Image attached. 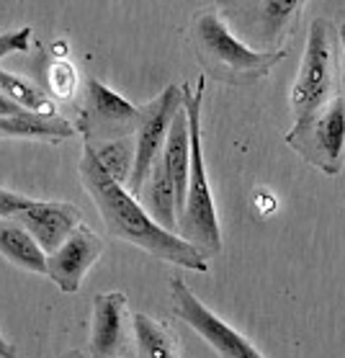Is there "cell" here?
<instances>
[{
	"mask_svg": "<svg viewBox=\"0 0 345 358\" xmlns=\"http://www.w3.org/2000/svg\"><path fill=\"white\" fill-rule=\"evenodd\" d=\"M80 180L85 194L96 203L111 237H119L157 261L172 263L178 268L198 271V273L209 271V258L204 252L193 248L189 240H183L178 232H170L163 224H157L147 209L142 206L140 196H134L124 183L111 178V173L98 163V157L88 142L82 145Z\"/></svg>",
	"mask_w": 345,
	"mask_h": 358,
	"instance_id": "obj_1",
	"label": "cell"
},
{
	"mask_svg": "<svg viewBox=\"0 0 345 358\" xmlns=\"http://www.w3.org/2000/svg\"><path fill=\"white\" fill-rule=\"evenodd\" d=\"M189 47L206 78L224 85H253L268 78L286 57L281 52H258L232 31L214 6L193 13L189 24Z\"/></svg>",
	"mask_w": 345,
	"mask_h": 358,
	"instance_id": "obj_2",
	"label": "cell"
},
{
	"mask_svg": "<svg viewBox=\"0 0 345 358\" xmlns=\"http://www.w3.org/2000/svg\"><path fill=\"white\" fill-rule=\"evenodd\" d=\"M204 78H198L196 85H183V106L189 114L191 124V173H189V191L186 203L178 217V235L189 240L193 248L204 252L206 258H214L222 252V229L216 220L212 186L206 176L204 160V142H201V103H204Z\"/></svg>",
	"mask_w": 345,
	"mask_h": 358,
	"instance_id": "obj_3",
	"label": "cell"
},
{
	"mask_svg": "<svg viewBox=\"0 0 345 358\" xmlns=\"http://www.w3.org/2000/svg\"><path fill=\"white\" fill-rule=\"evenodd\" d=\"M340 36L328 18H314L307 31L304 57L291 88L294 122H307L343 93V67L337 65Z\"/></svg>",
	"mask_w": 345,
	"mask_h": 358,
	"instance_id": "obj_4",
	"label": "cell"
},
{
	"mask_svg": "<svg viewBox=\"0 0 345 358\" xmlns=\"http://www.w3.org/2000/svg\"><path fill=\"white\" fill-rule=\"evenodd\" d=\"M307 0H214L232 31L258 52H281Z\"/></svg>",
	"mask_w": 345,
	"mask_h": 358,
	"instance_id": "obj_5",
	"label": "cell"
},
{
	"mask_svg": "<svg viewBox=\"0 0 345 358\" xmlns=\"http://www.w3.org/2000/svg\"><path fill=\"white\" fill-rule=\"evenodd\" d=\"M145 106L122 98L98 78H85L80 96L75 98L73 124L78 134L91 145L116 137H129L137 131Z\"/></svg>",
	"mask_w": 345,
	"mask_h": 358,
	"instance_id": "obj_6",
	"label": "cell"
},
{
	"mask_svg": "<svg viewBox=\"0 0 345 358\" xmlns=\"http://www.w3.org/2000/svg\"><path fill=\"white\" fill-rule=\"evenodd\" d=\"M284 142L312 168L325 176H337L343 171L345 152V93L312 119L294 122V129L284 137Z\"/></svg>",
	"mask_w": 345,
	"mask_h": 358,
	"instance_id": "obj_7",
	"label": "cell"
},
{
	"mask_svg": "<svg viewBox=\"0 0 345 358\" xmlns=\"http://www.w3.org/2000/svg\"><path fill=\"white\" fill-rule=\"evenodd\" d=\"M170 299L172 315L183 320L198 338H204L206 345L219 358H265L245 335L227 325L219 315H214L181 276L170 278Z\"/></svg>",
	"mask_w": 345,
	"mask_h": 358,
	"instance_id": "obj_8",
	"label": "cell"
},
{
	"mask_svg": "<svg viewBox=\"0 0 345 358\" xmlns=\"http://www.w3.org/2000/svg\"><path fill=\"white\" fill-rule=\"evenodd\" d=\"M183 108V85H168V88L160 93L157 98H152L149 103H145V114H142V122L134 131V168L132 176H129V183L126 188L132 191L134 196H140L145 180H147L152 165L160 160L163 155V147L168 142V134H170V127L175 122V116L181 114Z\"/></svg>",
	"mask_w": 345,
	"mask_h": 358,
	"instance_id": "obj_9",
	"label": "cell"
},
{
	"mask_svg": "<svg viewBox=\"0 0 345 358\" xmlns=\"http://www.w3.org/2000/svg\"><path fill=\"white\" fill-rule=\"evenodd\" d=\"M132 338V312L124 292H101L93 299L88 348L91 358H124Z\"/></svg>",
	"mask_w": 345,
	"mask_h": 358,
	"instance_id": "obj_10",
	"label": "cell"
},
{
	"mask_svg": "<svg viewBox=\"0 0 345 358\" xmlns=\"http://www.w3.org/2000/svg\"><path fill=\"white\" fill-rule=\"evenodd\" d=\"M103 255V240L93 229L78 227L57 250L47 258V276L57 284L59 292L75 294L80 292L85 273L98 263Z\"/></svg>",
	"mask_w": 345,
	"mask_h": 358,
	"instance_id": "obj_11",
	"label": "cell"
},
{
	"mask_svg": "<svg viewBox=\"0 0 345 358\" xmlns=\"http://www.w3.org/2000/svg\"><path fill=\"white\" fill-rule=\"evenodd\" d=\"M13 220L21 222L36 237L41 250L50 255L73 235L75 229L80 227L82 212L70 201H36L34 199L31 206L18 212Z\"/></svg>",
	"mask_w": 345,
	"mask_h": 358,
	"instance_id": "obj_12",
	"label": "cell"
},
{
	"mask_svg": "<svg viewBox=\"0 0 345 358\" xmlns=\"http://www.w3.org/2000/svg\"><path fill=\"white\" fill-rule=\"evenodd\" d=\"M78 134L73 119L59 114H0V139H36V142H65Z\"/></svg>",
	"mask_w": 345,
	"mask_h": 358,
	"instance_id": "obj_13",
	"label": "cell"
},
{
	"mask_svg": "<svg viewBox=\"0 0 345 358\" xmlns=\"http://www.w3.org/2000/svg\"><path fill=\"white\" fill-rule=\"evenodd\" d=\"M0 258L16 268L47 276V252L41 250L36 237L13 217H0Z\"/></svg>",
	"mask_w": 345,
	"mask_h": 358,
	"instance_id": "obj_14",
	"label": "cell"
},
{
	"mask_svg": "<svg viewBox=\"0 0 345 358\" xmlns=\"http://www.w3.org/2000/svg\"><path fill=\"white\" fill-rule=\"evenodd\" d=\"M140 201L157 224H163L170 232H178V196H175L170 176L165 171L163 157L152 165V171H149L147 180L140 191Z\"/></svg>",
	"mask_w": 345,
	"mask_h": 358,
	"instance_id": "obj_15",
	"label": "cell"
},
{
	"mask_svg": "<svg viewBox=\"0 0 345 358\" xmlns=\"http://www.w3.org/2000/svg\"><path fill=\"white\" fill-rule=\"evenodd\" d=\"M132 338L137 358H178V343L172 333L145 312H132Z\"/></svg>",
	"mask_w": 345,
	"mask_h": 358,
	"instance_id": "obj_16",
	"label": "cell"
},
{
	"mask_svg": "<svg viewBox=\"0 0 345 358\" xmlns=\"http://www.w3.org/2000/svg\"><path fill=\"white\" fill-rule=\"evenodd\" d=\"M0 90L24 111L31 114H57V101L47 93L41 83H31L16 73L0 70Z\"/></svg>",
	"mask_w": 345,
	"mask_h": 358,
	"instance_id": "obj_17",
	"label": "cell"
},
{
	"mask_svg": "<svg viewBox=\"0 0 345 358\" xmlns=\"http://www.w3.org/2000/svg\"><path fill=\"white\" fill-rule=\"evenodd\" d=\"M41 80H44L41 85L57 103H70L80 96L82 80L70 57H52L50 55V59L44 62V70H41Z\"/></svg>",
	"mask_w": 345,
	"mask_h": 358,
	"instance_id": "obj_18",
	"label": "cell"
},
{
	"mask_svg": "<svg viewBox=\"0 0 345 358\" xmlns=\"http://www.w3.org/2000/svg\"><path fill=\"white\" fill-rule=\"evenodd\" d=\"M91 145V142H88ZM98 163L111 173V178H116L119 183H129V176H132L134 168V134L129 137H116V139H106V142H98V145H91Z\"/></svg>",
	"mask_w": 345,
	"mask_h": 358,
	"instance_id": "obj_19",
	"label": "cell"
},
{
	"mask_svg": "<svg viewBox=\"0 0 345 358\" xmlns=\"http://www.w3.org/2000/svg\"><path fill=\"white\" fill-rule=\"evenodd\" d=\"M34 39L31 26H21L16 31H3L0 34V59H6L8 55H18V52H29Z\"/></svg>",
	"mask_w": 345,
	"mask_h": 358,
	"instance_id": "obj_20",
	"label": "cell"
},
{
	"mask_svg": "<svg viewBox=\"0 0 345 358\" xmlns=\"http://www.w3.org/2000/svg\"><path fill=\"white\" fill-rule=\"evenodd\" d=\"M31 196H24L18 194V191L0 186V217H16L18 212H24L26 206H31Z\"/></svg>",
	"mask_w": 345,
	"mask_h": 358,
	"instance_id": "obj_21",
	"label": "cell"
},
{
	"mask_svg": "<svg viewBox=\"0 0 345 358\" xmlns=\"http://www.w3.org/2000/svg\"><path fill=\"white\" fill-rule=\"evenodd\" d=\"M0 358H21L18 356L16 345H13V343H10L3 333H0Z\"/></svg>",
	"mask_w": 345,
	"mask_h": 358,
	"instance_id": "obj_22",
	"label": "cell"
},
{
	"mask_svg": "<svg viewBox=\"0 0 345 358\" xmlns=\"http://www.w3.org/2000/svg\"><path fill=\"white\" fill-rule=\"evenodd\" d=\"M18 111H24V108H18L16 103L0 90V114H18Z\"/></svg>",
	"mask_w": 345,
	"mask_h": 358,
	"instance_id": "obj_23",
	"label": "cell"
},
{
	"mask_svg": "<svg viewBox=\"0 0 345 358\" xmlns=\"http://www.w3.org/2000/svg\"><path fill=\"white\" fill-rule=\"evenodd\" d=\"M50 55L52 57H70V47H67L65 39H57L54 44L50 47Z\"/></svg>",
	"mask_w": 345,
	"mask_h": 358,
	"instance_id": "obj_24",
	"label": "cell"
},
{
	"mask_svg": "<svg viewBox=\"0 0 345 358\" xmlns=\"http://www.w3.org/2000/svg\"><path fill=\"white\" fill-rule=\"evenodd\" d=\"M337 36H340V47H343V57H345V24L337 26ZM343 93H345V65H343Z\"/></svg>",
	"mask_w": 345,
	"mask_h": 358,
	"instance_id": "obj_25",
	"label": "cell"
}]
</instances>
